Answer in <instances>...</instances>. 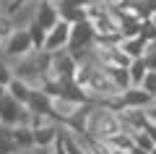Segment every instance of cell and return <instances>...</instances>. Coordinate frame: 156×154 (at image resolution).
Segmentation results:
<instances>
[{
    "label": "cell",
    "instance_id": "cb8c5ba5",
    "mask_svg": "<svg viewBox=\"0 0 156 154\" xmlns=\"http://www.w3.org/2000/svg\"><path fill=\"white\" fill-rule=\"evenodd\" d=\"M148 21H151V24H154V26H156V11L151 13V16H148Z\"/></svg>",
    "mask_w": 156,
    "mask_h": 154
},
{
    "label": "cell",
    "instance_id": "7c38bea8",
    "mask_svg": "<svg viewBox=\"0 0 156 154\" xmlns=\"http://www.w3.org/2000/svg\"><path fill=\"white\" fill-rule=\"evenodd\" d=\"M8 94H11V97H16L18 102H23V105H29V99H31L34 89L29 86V84H23V81H18V78H13L11 86H8Z\"/></svg>",
    "mask_w": 156,
    "mask_h": 154
},
{
    "label": "cell",
    "instance_id": "8fae6325",
    "mask_svg": "<svg viewBox=\"0 0 156 154\" xmlns=\"http://www.w3.org/2000/svg\"><path fill=\"white\" fill-rule=\"evenodd\" d=\"M107 144H109L112 149H117V152H125V154H130V152H133V146H135V141H133V133H128V131H120V133H115V136H112Z\"/></svg>",
    "mask_w": 156,
    "mask_h": 154
},
{
    "label": "cell",
    "instance_id": "ac0fdd59",
    "mask_svg": "<svg viewBox=\"0 0 156 154\" xmlns=\"http://www.w3.org/2000/svg\"><path fill=\"white\" fill-rule=\"evenodd\" d=\"M13 32H16V24H13V18L8 16V13H3V16H0V39L5 42V39L11 37Z\"/></svg>",
    "mask_w": 156,
    "mask_h": 154
},
{
    "label": "cell",
    "instance_id": "ba28073f",
    "mask_svg": "<svg viewBox=\"0 0 156 154\" xmlns=\"http://www.w3.org/2000/svg\"><path fill=\"white\" fill-rule=\"evenodd\" d=\"M120 50H122L130 60H140L146 55V50H148V42L143 39V34L140 37H122L120 39Z\"/></svg>",
    "mask_w": 156,
    "mask_h": 154
},
{
    "label": "cell",
    "instance_id": "3957f363",
    "mask_svg": "<svg viewBox=\"0 0 156 154\" xmlns=\"http://www.w3.org/2000/svg\"><path fill=\"white\" fill-rule=\"evenodd\" d=\"M34 39L29 34V29H16L11 37L3 42V52L0 55L5 58V60H18V58H26L34 52Z\"/></svg>",
    "mask_w": 156,
    "mask_h": 154
},
{
    "label": "cell",
    "instance_id": "5bb4252c",
    "mask_svg": "<svg viewBox=\"0 0 156 154\" xmlns=\"http://www.w3.org/2000/svg\"><path fill=\"white\" fill-rule=\"evenodd\" d=\"M128 73H130V81H133V86H140L143 76L148 73V66H146L143 58H140V60H133V63L128 66Z\"/></svg>",
    "mask_w": 156,
    "mask_h": 154
},
{
    "label": "cell",
    "instance_id": "6da1fadb",
    "mask_svg": "<svg viewBox=\"0 0 156 154\" xmlns=\"http://www.w3.org/2000/svg\"><path fill=\"white\" fill-rule=\"evenodd\" d=\"M73 126H78L91 141H109L115 133L122 131L117 110L109 105H99V102H89Z\"/></svg>",
    "mask_w": 156,
    "mask_h": 154
},
{
    "label": "cell",
    "instance_id": "e0dca14e",
    "mask_svg": "<svg viewBox=\"0 0 156 154\" xmlns=\"http://www.w3.org/2000/svg\"><path fill=\"white\" fill-rule=\"evenodd\" d=\"M133 141H135V146H138V149H143V152H151V149L156 146V144H154V138H151L146 131H138V133H133Z\"/></svg>",
    "mask_w": 156,
    "mask_h": 154
},
{
    "label": "cell",
    "instance_id": "2e32d148",
    "mask_svg": "<svg viewBox=\"0 0 156 154\" xmlns=\"http://www.w3.org/2000/svg\"><path fill=\"white\" fill-rule=\"evenodd\" d=\"M29 34H31V39H34V47L37 50H44V39H47V32L39 24H31L29 26Z\"/></svg>",
    "mask_w": 156,
    "mask_h": 154
},
{
    "label": "cell",
    "instance_id": "8992f818",
    "mask_svg": "<svg viewBox=\"0 0 156 154\" xmlns=\"http://www.w3.org/2000/svg\"><path fill=\"white\" fill-rule=\"evenodd\" d=\"M117 118H120V126L122 131L128 133H138L146 128V110H138V107H122V110H117Z\"/></svg>",
    "mask_w": 156,
    "mask_h": 154
},
{
    "label": "cell",
    "instance_id": "52a82bcc",
    "mask_svg": "<svg viewBox=\"0 0 156 154\" xmlns=\"http://www.w3.org/2000/svg\"><path fill=\"white\" fill-rule=\"evenodd\" d=\"M151 102H156L151 94H146L140 86H130L128 92H122V97H120V110H122V107H138V110H146Z\"/></svg>",
    "mask_w": 156,
    "mask_h": 154
},
{
    "label": "cell",
    "instance_id": "603a6c76",
    "mask_svg": "<svg viewBox=\"0 0 156 154\" xmlns=\"http://www.w3.org/2000/svg\"><path fill=\"white\" fill-rule=\"evenodd\" d=\"M5 94H8V86H3V84H0V99L5 97Z\"/></svg>",
    "mask_w": 156,
    "mask_h": 154
},
{
    "label": "cell",
    "instance_id": "7a4b0ae2",
    "mask_svg": "<svg viewBox=\"0 0 156 154\" xmlns=\"http://www.w3.org/2000/svg\"><path fill=\"white\" fill-rule=\"evenodd\" d=\"M31 120V110L29 105L18 102L16 97L5 94L0 99V126L3 128H18V126H29Z\"/></svg>",
    "mask_w": 156,
    "mask_h": 154
},
{
    "label": "cell",
    "instance_id": "9a60e30c",
    "mask_svg": "<svg viewBox=\"0 0 156 154\" xmlns=\"http://www.w3.org/2000/svg\"><path fill=\"white\" fill-rule=\"evenodd\" d=\"M13 66H11V60H5V58L0 55V84L3 86H11V81H13Z\"/></svg>",
    "mask_w": 156,
    "mask_h": 154
},
{
    "label": "cell",
    "instance_id": "277c9868",
    "mask_svg": "<svg viewBox=\"0 0 156 154\" xmlns=\"http://www.w3.org/2000/svg\"><path fill=\"white\" fill-rule=\"evenodd\" d=\"M89 102H76V99H68V97H50V112L57 123H76L83 112V107Z\"/></svg>",
    "mask_w": 156,
    "mask_h": 154
},
{
    "label": "cell",
    "instance_id": "484cf974",
    "mask_svg": "<svg viewBox=\"0 0 156 154\" xmlns=\"http://www.w3.org/2000/svg\"><path fill=\"white\" fill-rule=\"evenodd\" d=\"M151 154H156V146H154V149H151Z\"/></svg>",
    "mask_w": 156,
    "mask_h": 154
},
{
    "label": "cell",
    "instance_id": "30bf717a",
    "mask_svg": "<svg viewBox=\"0 0 156 154\" xmlns=\"http://www.w3.org/2000/svg\"><path fill=\"white\" fill-rule=\"evenodd\" d=\"M11 136H13V144H16V149H31V146H37V144H34V131H31L29 126L11 128Z\"/></svg>",
    "mask_w": 156,
    "mask_h": 154
},
{
    "label": "cell",
    "instance_id": "5b68a950",
    "mask_svg": "<svg viewBox=\"0 0 156 154\" xmlns=\"http://www.w3.org/2000/svg\"><path fill=\"white\" fill-rule=\"evenodd\" d=\"M70 29H73V24H68V21H57L55 26L47 32V39H44V52H60V50H68L70 47Z\"/></svg>",
    "mask_w": 156,
    "mask_h": 154
},
{
    "label": "cell",
    "instance_id": "d4e9b609",
    "mask_svg": "<svg viewBox=\"0 0 156 154\" xmlns=\"http://www.w3.org/2000/svg\"><path fill=\"white\" fill-rule=\"evenodd\" d=\"M39 3H55V0H39Z\"/></svg>",
    "mask_w": 156,
    "mask_h": 154
},
{
    "label": "cell",
    "instance_id": "7402d4cb",
    "mask_svg": "<svg viewBox=\"0 0 156 154\" xmlns=\"http://www.w3.org/2000/svg\"><path fill=\"white\" fill-rule=\"evenodd\" d=\"M146 120H148V123H154V126H156V102H151V105L146 107Z\"/></svg>",
    "mask_w": 156,
    "mask_h": 154
},
{
    "label": "cell",
    "instance_id": "44dd1931",
    "mask_svg": "<svg viewBox=\"0 0 156 154\" xmlns=\"http://www.w3.org/2000/svg\"><path fill=\"white\" fill-rule=\"evenodd\" d=\"M47 154H68V146H65V138H57V141L55 144H52V146L50 149H47Z\"/></svg>",
    "mask_w": 156,
    "mask_h": 154
},
{
    "label": "cell",
    "instance_id": "ffe728a7",
    "mask_svg": "<svg viewBox=\"0 0 156 154\" xmlns=\"http://www.w3.org/2000/svg\"><path fill=\"white\" fill-rule=\"evenodd\" d=\"M143 60H146V66H148V71H156V44H148Z\"/></svg>",
    "mask_w": 156,
    "mask_h": 154
},
{
    "label": "cell",
    "instance_id": "d6986e66",
    "mask_svg": "<svg viewBox=\"0 0 156 154\" xmlns=\"http://www.w3.org/2000/svg\"><path fill=\"white\" fill-rule=\"evenodd\" d=\"M140 89L156 99V71H148V73L143 76V81H140Z\"/></svg>",
    "mask_w": 156,
    "mask_h": 154
},
{
    "label": "cell",
    "instance_id": "9c48e42d",
    "mask_svg": "<svg viewBox=\"0 0 156 154\" xmlns=\"http://www.w3.org/2000/svg\"><path fill=\"white\" fill-rule=\"evenodd\" d=\"M60 21V13H57V8L52 6V3H42L37 11V18H34V24H39V26L44 29V32H50L55 24Z\"/></svg>",
    "mask_w": 156,
    "mask_h": 154
},
{
    "label": "cell",
    "instance_id": "4fadbf2b",
    "mask_svg": "<svg viewBox=\"0 0 156 154\" xmlns=\"http://www.w3.org/2000/svg\"><path fill=\"white\" fill-rule=\"evenodd\" d=\"M112 76V81H115V86L120 89V92H128L130 86H133V81H130V73L128 68H107Z\"/></svg>",
    "mask_w": 156,
    "mask_h": 154
}]
</instances>
